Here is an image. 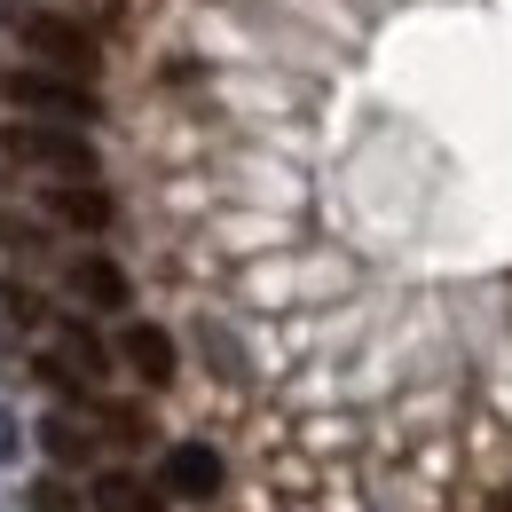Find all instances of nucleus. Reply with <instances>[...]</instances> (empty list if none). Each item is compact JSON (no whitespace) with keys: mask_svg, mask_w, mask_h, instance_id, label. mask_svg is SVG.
<instances>
[{"mask_svg":"<svg viewBox=\"0 0 512 512\" xmlns=\"http://www.w3.org/2000/svg\"><path fill=\"white\" fill-rule=\"evenodd\" d=\"M0 158L32 182H103V150L71 119H0Z\"/></svg>","mask_w":512,"mask_h":512,"instance_id":"f257e3e1","label":"nucleus"},{"mask_svg":"<svg viewBox=\"0 0 512 512\" xmlns=\"http://www.w3.org/2000/svg\"><path fill=\"white\" fill-rule=\"evenodd\" d=\"M0 32L24 48V64L79 71V79H95V71H103V40H95L79 16L48 8V0H0Z\"/></svg>","mask_w":512,"mask_h":512,"instance_id":"f03ea898","label":"nucleus"},{"mask_svg":"<svg viewBox=\"0 0 512 512\" xmlns=\"http://www.w3.org/2000/svg\"><path fill=\"white\" fill-rule=\"evenodd\" d=\"M0 103L16 119H71V127L103 119V95L79 71H48V64H0Z\"/></svg>","mask_w":512,"mask_h":512,"instance_id":"7ed1b4c3","label":"nucleus"},{"mask_svg":"<svg viewBox=\"0 0 512 512\" xmlns=\"http://www.w3.org/2000/svg\"><path fill=\"white\" fill-rule=\"evenodd\" d=\"M64 292H71V308H87V316H119V308H134V276L111 253H71L64 260Z\"/></svg>","mask_w":512,"mask_h":512,"instance_id":"20e7f679","label":"nucleus"},{"mask_svg":"<svg viewBox=\"0 0 512 512\" xmlns=\"http://www.w3.org/2000/svg\"><path fill=\"white\" fill-rule=\"evenodd\" d=\"M40 213L56 229H71V237H103L119 221V197L103 190V182H40Z\"/></svg>","mask_w":512,"mask_h":512,"instance_id":"39448f33","label":"nucleus"},{"mask_svg":"<svg viewBox=\"0 0 512 512\" xmlns=\"http://www.w3.org/2000/svg\"><path fill=\"white\" fill-rule=\"evenodd\" d=\"M158 489L182 497V505L221 497V449H213V442H174L166 457H158Z\"/></svg>","mask_w":512,"mask_h":512,"instance_id":"423d86ee","label":"nucleus"},{"mask_svg":"<svg viewBox=\"0 0 512 512\" xmlns=\"http://www.w3.org/2000/svg\"><path fill=\"white\" fill-rule=\"evenodd\" d=\"M103 442H111V434H103L95 410H48V418H40V449H48V465H64V473L95 465Z\"/></svg>","mask_w":512,"mask_h":512,"instance_id":"0eeeda50","label":"nucleus"},{"mask_svg":"<svg viewBox=\"0 0 512 512\" xmlns=\"http://www.w3.org/2000/svg\"><path fill=\"white\" fill-rule=\"evenodd\" d=\"M111 347H119V371L142 379V386H174V371H182V355H174V331H166V323H127Z\"/></svg>","mask_w":512,"mask_h":512,"instance_id":"6e6552de","label":"nucleus"},{"mask_svg":"<svg viewBox=\"0 0 512 512\" xmlns=\"http://www.w3.org/2000/svg\"><path fill=\"white\" fill-rule=\"evenodd\" d=\"M87 505H95V512H166V489H150L142 473H127V465H111V473H95V489H87Z\"/></svg>","mask_w":512,"mask_h":512,"instance_id":"1a4fd4ad","label":"nucleus"},{"mask_svg":"<svg viewBox=\"0 0 512 512\" xmlns=\"http://www.w3.org/2000/svg\"><path fill=\"white\" fill-rule=\"evenodd\" d=\"M0 331H56V300L32 276H0Z\"/></svg>","mask_w":512,"mask_h":512,"instance_id":"9d476101","label":"nucleus"},{"mask_svg":"<svg viewBox=\"0 0 512 512\" xmlns=\"http://www.w3.org/2000/svg\"><path fill=\"white\" fill-rule=\"evenodd\" d=\"M0 253H16V260H48V253H56V221H48V213L32 221V213H8V205H0Z\"/></svg>","mask_w":512,"mask_h":512,"instance_id":"9b49d317","label":"nucleus"},{"mask_svg":"<svg viewBox=\"0 0 512 512\" xmlns=\"http://www.w3.org/2000/svg\"><path fill=\"white\" fill-rule=\"evenodd\" d=\"M87 410L103 418V434H111L119 449H142V442H150V410H134V402H87Z\"/></svg>","mask_w":512,"mask_h":512,"instance_id":"f8f14e48","label":"nucleus"},{"mask_svg":"<svg viewBox=\"0 0 512 512\" xmlns=\"http://www.w3.org/2000/svg\"><path fill=\"white\" fill-rule=\"evenodd\" d=\"M24 512H79V489L64 481V465H56V473H40V481L24 489Z\"/></svg>","mask_w":512,"mask_h":512,"instance_id":"ddd939ff","label":"nucleus"},{"mask_svg":"<svg viewBox=\"0 0 512 512\" xmlns=\"http://www.w3.org/2000/svg\"><path fill=\"white\" fill-rule=\"evenodd\" d=\"M197 347H205V363H213V371H229V379H245V355H237V339H229L221 323H197Z\"/></svg>","mask_w":512,"mask_h":512,"instance_id":"4468645a","label":"nucleus"},{"mask_svg":"<svg viewBox=\"0 0 512 512\" xmlns=\"http://www.w3.org/2000/svg\"><path fill=\"white\" fill-rule=\"evenodd\" d=\"M16 442H24V434H16V418L0 410V457H16Z\"/></svg>","mask_w":512,"mask_h":512,"instance_id":"2eb2a0df","label":"nucleus"},{"mask_svg":"<svg viewBox=\"0 0 512 512\" xmlns=\"http://www.w3.org/2000/svg\"><path fill=\"white\" fill-rule=\"evenodd\" d=\"M497 512H512V489H497Z\"/></svg>","mask_w":512,"mask_h":512,"instance_id":"dca6fc26","label":"nucleus"},{"mask_svg":"<svg viewBox=\"0 0 512 512\" xmlns=\"http://www.w3.org/2000/svg\"><path fill=\"white\" fill-rule=\"evenodd\" d=\"M8 174H16V166H8V158H0V182H8Z\"/></svg>","mask_w":512,"mask_h":512,"instance_id":"f3484780","label":"nucleus"}]
</instances>
